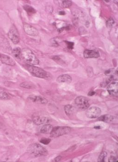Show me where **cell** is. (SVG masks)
<instances>
[{
  "label": "cell",
  "mask_w": 118,
  "mask_h": 162,
  "mask_svg": "<svg viewBox=\"0 0 118 162\" xmlns=\"http://www.w3.org/2000/svg\"><path fill=\"white\" fill-rule=\"evenodd\" d=\"M21 57L26 62L31 65H38L39 60L33 51L28 48L23 49L21 51Z\"/></svg>",
  "instance_id": "cell-1"
},
{
  "label": "cell",
  "mask_w": 118,
  "mask_h": 162,
  "mask_svg": "<svg viewBox=\"0 0 118 162\" xmlns=\"http://www.w3.org/2000/svg\"><path fill=\"white\" fill-rule=\"evenodd\" d=\"M23 66L33 76L41 78H45L48 77V73L40 68L28 64L24 65Z\"/></svg>",
  "instance_id": "cell-2"
},
{
  "label": "cell",
  "mask_w": 118,
  "mask_h": 162,
  "mask_svg": "<svg viewBox=\"0 0 118 162\" xmlns=\"http://www.w3.org/2000/svg\"><path fill=\"white\" fill-rule=\"evenodd\" d=\"M27 151L29 153L35 157L46 156L48 154L47 151L43 146L39 144H32L28 147Z\"/></svg>",
  "instance_id": "cell-3"
},
{
  "label": "cell",
  "mask_w": 118,
  "mask_h": 162,
  "mask_svg": "<svg viewBox=\"0 0 118 162\" xmlns=\"http://www.w3.org/2000/svg\"><path fill=\"white\" fill-rule=\"evenodd\" d=\"M32 120L33 123L37 125L47 124L50 122V119L46 115L41 113H34L32 116Z\"/></svg>",
  "instance_id": "cell-4"
},
{
  "label": "cell",
  "mask_w": 118,
  "mask_h": 162,
  "mask_svg": "<svg viewBox=\"0 0 118 162\" xmlns=\"http://www.w3.org/2000/svg\"><path fill=\"white\" fill-rule=\"evenodd\" d=\"M71 128L68 126H58L54 127L50 133L51 137H58L64 135L70 132Z\"/></svg>",
  "instance_id": "cell-5"
},
{
  "label": "cell",
  "mask_w": 118,
  "mask_h": 162,
  "mask_svg": "<svg viewBox=\"0 0 118 162\" xmlns=\"http://www.w3.org/2000/svg\"><path fill=\"white\" fill-rule=\"evenodd\" d=\"M8 36L14 44H17L20 41V35L15 25H13L8 32Z\"/></svg>",
  "instance_id": "cell-6"
},
{
  "label": "cell",
  "mask_w": 118,
  "mask_h": 162,
  "mask_svg": "<svg viewBox=\"0 0 118 162\" xmlns=\"http://www.w3.org/2000/svg\"><path fill=\"white\" fill-rule=\"evenodd\" d=\"M75 103L77 107L81 109H86L89 106L88 99L83 96H78L75 100Z\"/></svg>",
  "instance_id": "cell-7"
},
{
  "label": "cell",
  "mask_w": 118,
  "mask_h": 162,
  "mask_svg": "<svg viewBox=\"0 0 118 162\" xmlns=\"http://www.w3.org/2000/svg\"><path fill=\"white\" fill-rule=\"evenodd\" d=\"M101 109L97 107H92L87 110L86 115L88 118L94 119L98 117L101 115Z\"/></svg>",
  "instance_id": "cell-8"
},
{
  "label": "cell",
  "mask_w": 118,
  "mask_h": 162,
  "mask_svg": "<svg viewBox=\"0 0 118 162\" xmlns=\"http://www.w3.org/2000/svg\"><path fill=\"white\" fill-rule=\"evenodd\" d=\"M24 30L26 34L28 35L32 36H37L39 34V32L36 29L31 25L27 23H24L23 25Z\"/></svg>",
  "instance_id": "cell-9"
},
{
  "label": "cell",
  "mask_w": 118,
  "mask_h": 162,
  "mask_svg": "<svg viewBox=\"0 0 118 162\" xmlns=\"http://www.w3.org/2000/svg\"><path fill=\"white\" fill-rule=\"evenodd\" d=\"M107 91L112 96L117 97L118 95V84L117 82H112L107 88Z\"/></svg>",
  "instance_id": "cell-10"
},
{
  "label": "cell",
  "mask_w": 118,
  "mask_h": 162,
  "mask_svg": "<svg viewBox=\"0 0 118 162\" xmlns=\"http://www.w3.org/2000/svg\"><path fill=\"white\" fill-rule=\"evenodd\" d=\"M0 60L3 64L5 65H10V66H14L15 65V63L13 59L10 57L8 56L7 55L4 54H1L0 55Z\"/></svg>",
  "instance_id": "cell-11"
},
{
  "label": "cell",
  "mask_w": 118,
  "mask_h": 162,
  "mask_svg": "<svg viewBox=\"0 0 118 162\" xmlns=\"http://www.w3.org/2000/svg\"><path fill=\"white\" fill-rule=\"evenodd\" d=\"M85 58H98L100 57V54L98 51L96 50H86L83 53Z\"/></svg>",
  "instance_id": "cell-12"
},
{
  "label": "cell",
  "mask_w": 118,
  "mask_h": 162,
  "mask_svg": "<svg viewBox=\"0 0 118 162\" xmlns=\"http://www.w3.org/2000/svg\"><path fill=\"white\" fill-rule=\"evenodd\" d=\"M29 99L31 101L33 102H36L39 104H47L48 102V101L47 99L44 97L37 95H30L28 97Z\"/></svg>",
  "instance_id": "cell-13"
},
{
  "label": "cell",
  "mask_w": 118,
  "mask_h": 162,
  "mask_svg": "<svg viewBox=\"0 0 118 162\" xmlns=\"http://www.w3.org/2000/svg\"><path fill=\"white\" fill-rule=\"evenodd\" d=\"M57 81L58 82H66L69 84L71 82L72 78L68 74H63L58 76L57 79Z\"/></svg>",
  "instance_id": "cell-14"
},
{
  "label": "cell",
  "mask_w": 118,
  "mask_h": 162,
  "mask_svg": "<svg viewBox=\"0 0 118 162\" xmlns=\"http://www.w3.org/2000/svg\"><path fill=\"white\" fill-rule=\"evenodd\" d=\"M52 129L53 127L52 126L47 124H45L40 127L39 129V132L42 134H50Z\"/></svg>",
  "instance_id": "cell-15"
},
{
  "label": "cell",
  "mask_w": 118,
  "mask_h": 162,
  "mask_svg": "<svg viewBox=\"0 0 118 162\" xmlns=\"http://www.w3.org/2000/svg\"><path fill=\"white\" fill-rule=\"evenodd\" d=\"M114 119H115L114 117L112 115H105L100 116L98 119V120L107 123H111L114 121Z\"/></svg>",
  "instance_id": "cell-16"
},
{
  "label": "cell",
  "mask_w": 118,
  "mask_h": 162,
  "mask_svg": "<svg viewBox=\"0 0 118 162\" xmlns=\"http://www.w3.org/2000/svg\"><path fill=\"white\" fill-rule=\"evenodd\" d=\"M64 110L65 113L67 115H70L74 113V107L71 105H66L64 106Z\"/></svg>",
  "instance_id": "cell-17"
},
{
  "label": "cell",
  "mask_w": 118,
  "mask_h": 162,
  "mask_svg": "<svg viewBox=\"0 0 118 162\" xmlns=\"http://www.w3.org/2000/svg\"><path fill=\"white\" fill-rule=\"evenodd\" d=\"M10 99V95L3 89L0 88V100H7Z\"/></svg>",
  "instance_id": "cell-18"
},
{
  "label": "cell",
  "mask_w": 118,
  "mask_h": 162,
  "mask_svg": "<svg viewBox=\"0 0 118 162\" xmlns=\"http://www.w3.org/2000/svg\"><path fill=\"white\" fill-rule=\"evenodd\" d=\"M13 55L14 57L17 59H20L21 58V49L20 48L17 47L14 48L13 50Z\"/></svg>",
  "instance_id": "cell-19"
},
{
  "label": "cell",
  "mask_w": 118,
  "mask_h": 162,
  "mask_svg": "<svg viewBox=\"0 0 118 162\" xmlns=\"http://www.w3.org/2000/svg\"><path fill=\"white\" fill-rule=\"evenodd\" d=\"M23 8H24L26 11L28 13V14H29V15L34 14V13L36 12L35 9L34 8H33L32 7L29 6V5H25Z\"/></svg>",
  "instance_id": "cell-20"
},
{
  "label": "cell",
  "mask_w": 118,
  "mask_h": 162,
  "mask_svg": "<svg viewBox=\"0 0 118 162\" xmlns=\"http://www.w3.org/2000/svg\"><path fill=\"white\" fill-rule=\"evenodd\" d=\"M20 86L22 87L28 89H33L35 88L34 84H33L31 82H22L20 84Z\"/></svg>",
  "instance_id": "cell-21"
},
{
  "label": "cell",
  "mask_w": 118,
  "mask_h": 162,
  "mask_svg": "<svg viewBox=\"0 0 118 162\" xmlns=\"http://www.w3.org/2000/svg\"><path fill=\"white\" fill-rule=\"evenodd\" d=\"M107 156V152L105 151H102L98 157V162H104L105 158Z\"/></svg>",
  "instance_id": "cell-22"
},
{
  "label": "cell",
  "mask_w": 118,
  "mask_h": 162,
  "mask_svg": "<svg viewBox=\"0 0 118 162\" xmlns=\"http://www.w3.org/2000/svg\"><path fill=\"white\" fill-rule=\"evenodd\" d=\"M72 4V2L71 1H62V4L64 8H69L71 6Z\"/></svg>",
  "instance_id": "cell-23"
},
{
  "label": "cell",
  "mask_w": 118,
  "mask_h": 162,
  "mask_svg": "<svg viewBox=\"0 0 118 162\" xmlns=\"http://www.w3.org/2000/svg\"><path fill=\"white\" fill-rule=\"evenodd\" d=\"M115 23V21L113 20V19L112 18H110L108 19V20L107 21V26L108 28H111L112 26H113Z\"/></svg>",
  "instance_id": "cell-24"
},
{
  "label": "cell",
  "mask_w": 118,
  "mask_h": 162,
  "mask_svg": "<svg viewBox=\"0 0 118 162\" xmlns=\"http://www.w3.org/2000/svg\"><path fill=\"white\" fill-rule=\"evenodd\" d=\"M51 140L50 138H43L40 140V143L43 144L44 145H47L50 143Z\"/></svg>",
  "instance_id": "cell-25"
},
{
  "label": "cell",
  "mask_w": 118,
  "mask_h": 162,
  "mask_svg": "<svg viewBox=\"0 0 118 162\" xmlns=\"http://www.w3.org/2000/svg\"><path fill=\"white\" fill-rule=\"evenodd\" d=\"M70 29H71V26H70V25H69V26H64V27L59 29L58 30V32H61L63 31H64V30H70Z\"/></svg>",
  "instance_id": "cell-26"
},
{
  "label": "cell",
  "mask_w": 118,
  "mask_h": 162,
  "mask_svg": "<svg viewBox=\"0 0 118 162\" xmlns=\"http://www.w3.org/2000/svg\"><path fill=\"white\" fill-rule=\"evenodd\" d=\"M108 162H118V158H117V157H115V156H111V157H110L109 159H108Z\"/></svg>",
  "instance_id": "cell-27"
},
{
  "label": "cell",
  "mask_w": 118,
  "mask_h": 162,
  "mask_svg": "<svg viewBox=\"0 0 118 162\" xmlns=\"http://www.w3.org/2000/svg\"><path fill=\"white\" fill-rule=\"evenodd\" d=\"M66 43L68 48L69 49H72L73 48L74 45V43L66 41Z\"/></svg>",
  "instance_id": "cell-28"
},
{
  "label": "cell",
  "mask_w": 118,
  "mask_h": 162,
  "mask_svg": "<svg viewBox=\"0 0 118 162\" xmlns=\"http://www.w3.org/2000/svg\"><path fill=\"white\" fill-rule=\"evenodd\" d=\"M79 32L81 35H83L85 34L86 31L83 27H80L79 28Z\"/></svg>",
  "instance_id": "cell-29"
},
{
  "label": "cell",
  "mask_w": 118,
  "mask_h": 162,
  "mask_svg": "<svg viewBox=\"0 0 118 162\" xmlns=\"http://www.w3.org/2000/svg\"><path fill=\"white\" fill-rule=\"evenodd\" d=\"M62 159V157L60 156H58L57 157L55 158V160L54 161L55 162H59L61 161Z\"/></svg>",
  "instance_id": "cell-30"
},
{
  "label": "cell",
  "mask_w": 118,
  "mask_h": 162,
  "mask_svg": "<svg viewBox=\"0 0 118 162\" xmlns=\"http://www.w3.org/2000/svg\"><path fill=\"white\" fill-rule=\"evenodd\" d=\"M94 94H95V92H94V91H90L88 94V95L91 96H93Z\"/></svg>",
  "instance_id": "cell-31"
},
{
  "label": "cell",
  "mask_w": 118,
  "mask_h": 162,
  "mask_svg": "<svg viewBox=\"0 0 118 162\" xmlns=\"http://www.w3.org/2000/svg\"><path fill=\"white\" fill-rule=\"evenodd\" d=\"M59 14L61 15H65L66 14V12L64 11H61L59 12Z\"/></svg>",
  "instance_id": "cell-32"
},
{
  "label": "cell",
  "mask_w": 118,
  "mask_h": 162,
  "mask_svg": "<svg viewBox=\"0 0 118 162\" xmlns=\"http://www.w3.org/2000/svg\"><path fill=\"white\" fill-rule=\"evenodd\" d=\"M94 128L96 129H99L100 128V126H99V127H97V126H95V127H94Z\"/></svg>",
  "instance_id": "cell-33"
},
{
  "label": "cell",
  "mask_w": 118,
  "mask_h": 162,
  "mask_svg": "<svg viewBox=\"0 0 118 162\" xmlns=\"http://www.w3.org/2000/svg\"><path fill=\"white\" fill-rule=\"evenodd\" d=\"M106 1V2H107V3H108V2H109V1Z\"/></svg>",
  "instance_id": "cell-34"
}]
</instances>
